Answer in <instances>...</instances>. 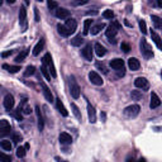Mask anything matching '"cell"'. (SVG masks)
Returning <instances> with one entry per match:
<instances>
[{"instance_id":"cell-4","label":"cell","mask_w":162,"mask_h":162,"mask_svg":"<svg viewBox=\"0 0 162 162\" xmlns=\"http://www.w3.org/2000/svg\"><path fill=\"white\" fill-rule=\"evenodd\" d=\"M139 112H141V108L137 104L129 105L124 109V114H125V117H128V118H136L139 114Z\"/></svg>"},{"instance_id":"cell-11","label":"cell","mask_w":162,"mask_h":162,"mask_svg":"<svg viewBox=\"0 0 162 162\" xmlns=\"http://www.w3.org/2000/svg\"><path fill=\"white\" fill-rule=\"evenodd\" d=\"M19 23L23 27V29L27 28V10L24 6L19 9Z\"/></svg>"},{"instance_id":"cell-44","label":"cell","mask_w":162,"mask_h":162,"mask_svg":"<svg viewBox=\"0 0 162 162\" xmlns=\"http://www.w3.org/2000/svg\"><path fill=\"white\" fill-rule=\"evenodd\" d=\"M22 112H23L26 115H29L30 113H32V109H30V106H29V105H26L24 108H22Z\"/></svg>"},{"instance_id":"cell-2","label":"cell","mask_w":162,"mask_h":162,"mask_svg":"<svg viewBox=\"0 0 162 162\" xmlns=\"http://www.w3.org/2000/svg\"><path fill=\"white\" fill-rule=\"evenodd\" d=\"M43 66H46L48 68V71H50L51 76L52 77H56L57 74H56V68H54V65H53V61H52V57H51L50 53H46L43 56Z\"/></svg>"},{"instance_id":"cell-28","label":"cell","mask_w":162,"mask_h":162,"mask_svg":"<svg viewBox=\"0 0 162 162\" xmlns=\"http://www.w3.org/2000/svg\"><path fill=\"white\" fill-rule=\"evenodd\" d=\"M151 20H152V23L154 24V27H156V28H162V19L160 18V17L151 15Z\"/></svg>"},{"instance_id":"cell-6","label":"cell","mask_w":162,"mask_h":162,"mask_svg":"<svg viewBox=\"0 0 162 162\" xmlns=\"http://www.w3.org/2000/svg\"><path fill=\"white\" fill-rule=\"evenodd\" d=\"M10 130H12V128H10V124L8 120H5V119L0 120V136L1 137L6 136V134L10 133Z\"/></svg>"},{"instance_id":"cell-40","label":"cell","mask_w":162,"mask_h":162,"mask_svg":"<svg viewBox=\"0 0 162 162\" xmlns=\"http://www.w3.org/2000/svg\"><path fill=\"white\" fill-rule=\"evenodd\" d=\"M20 112H22V106H19V108H18V109H17L15 112H14V117H15V118L19 120V122L23 119V117H22V113H20Z\"/></svg>"},{"instance_id":"cell-17","label":"cell","mask_w":162,"mask_h":162,"mask_svg":"<svg viewBox=\"0 0 162 162\" xmlns=\"http://www.w3.org/2000/svg\"><path fill=\"white\" fill-rule=\"evenodd\" d=\"M82 57L88 61H92V50H91V44H86L82 50Z\"/></svg>"},{"instance_id":"cell-12","label":"cell","mask_w":162,"mask_h":162,"mask_svg":"<svg viewBox=\"0 0 162 162\" xmlns=\"http://www.w3.org/2000/svg\"><path fill=\"white\" fill-rule=\"evenodd\" d=\"M65 27H66V28L68 29V32L72 34V33L76 32V29H77V23H76V20H75V19L68 18V19L66 20V23H65Z\"/></svg>"},{"instance_id":"cell-26","label":"cell","mask_w":162,"mask_h":162,"mask_svg":"<svg viewBox=\"0 0 162 162\" xmlns=\"http://www.w3.org/2000/svg\"><path fill=\"white\" fill-rule=\"evenodd\" d=\"M57 30H58V33H60L62 37H68L71 34L70 32H68V29L65 26H62V24H57Z\"/></svg>"},{"instance_id":"cell-42","label":"cell","mask_w":162,"mask_h":162,"mask_svg":"<svg viewBox=\"0 0 162 162\" xmlns=\"http://www.w3.org/2000/svg\"><path fill=\"white\" fill-rule=\"evenodd\" d=\"M120 48H122V51H123V52H125V53H128L130 51V47H129L128 43H122V44H120Z\"/></svg>"},{"instance_id":"cell-43","label":"cell","mask_w":162,"mask_h":162,"mask_svg":"<svg viewBox=\"0 0 162 162\" xmlns=\"http://www.w3.org/2000/svg\"><path fill=\"white\" fill-rule=\"evenodd\" d=\"M20 141H22V136H20V134H17V133L13 134V142H14L15 144L19 143Z\"/></svg>"},{"instance_id":"cell-29","label":"cell","mask_w":162,"mask_h":162,"mask_svg":"<svg viewBox=\"0 0 162 162\" xmlns=\"http://www.w3.org/2000/svg\"><path fill=\"white\" fill-rule=\"evenodd\" d=\"M91 23L92 20L91 19H86L84 22V36H86V34H89V32H90V28H91Z\"/></svg>"},{"instance_id":"cell-30","label":"cell","mask_w":162,"mask_h":162,"mask_svg":"<svg viewBox=\"0 0 162 162\" xmlns=\"http://www.w3.org/2000/svg\"><path fill=\"white\" fill-rule=\"evenodd\" d=\"M28 52H29V48H28V50H26V51H23L22 53H19L18 56L15 57V62H18V63H19V62H23L24 60H26V57L28 56Z\"/></svg>"},{"instance_id":"cell-10","label":"cell","mask_w":162,"mask_h":162,"mask_svg":"<svg viewBox=\"0 0 162 162\" xmlns=\"http://www.w3.org/2000/svg\"><path fill=\"white\" fill-rule=\"evenodd\" d=\"M41 88H42V90H43V95H44V98H46V100L52 103L53 101V95H52V92H51L50 89H48V86L44 84L43 81H41Z\"/></svg>"},{"instance_id":"cell-25","label":"cell","mask_w":162,"mask_h":162,"mask_svg":"<svg viewBox=\"0 0 162 162\" xmlns=\"http://www.w3.org/2000/svg\"><path fill=\"white\" fill-rule=\"evenodd\" d=\"M105 28V24L104 23H99V24H95V26H92L91 27V34L92 36H96V34H99L100 33V30H103Z\"/></svg>"},{"instance_id":"cell-39","label":"cell","mask_w":162,"mask_h":162,"mask_svg":"<svg viewBox=\"0 0 162 162\" xmlns=\"http://www.w3.org/2000/svg\"><path fill=\"white\" fill-rule=\"evenodd\" d=\"M132 99L133 100H139V99H142V92L141 91H132Z\"/></svg>"},{"instance_id":"cell-5","label":"cell","mask_w":162,"mask_h":162,"mask_svg":"<svg viewBox=\"0 0 162 162\" xmlns=\"http://www.w3.org/2000/svg\"><path fill=\"white\" fill-rule=\"evenodd\" d=\"M89 80H90L91 84H94L96 86H101L103 85V79L101 76L98 74V72H95V71H90L89 72Z\"/></svg>"},{"instance_id":"cell-50","label":"cell","mask_w":162,"mask_h":162,"mask_svg":"<svg viewBox=\"0 0 162 162\" xmlns=\"http://www.w3.org/2000/svg\"><path fill=\"white\" fill-rule=\"evenodd\" d=\"M127 162H133V158H128V160H127Z\"/></svg>"},{"instance_id":"cell-27","label":"cell","mask_w":162,"mask_h":162,"mask_svg":"<svg viewBox=\"0 0 162 162\" xmlns=\"http://www.w3.org/2000/svg\"><path fill=\"white\" fill-rule=\"evenodd\" d=\"M84 42V38L81 37V34H79V36L76 37H74V38L71 39V44L74 47H79V46H81V43Z\"/></svg>"},{"instance_id":"cell-1","label":"cell","mask_w":162,"mask_h":162,"mask_svg":"<svg viewBox=\"0 0 162 162\" xmlns=\"http://www.w3.org/2000/svg\"><path fill=\"white\" fill-rule=\"evenodd\" d=\"M68 85H70V94L72 98L74 99L80 98V86H79L75 76H72V75L68 77Z\"/></svg>"},{"instance_id":"cell-32","label":"cell","mask_w":162,"mask_h":162,"mask_svg":"<svg viewBox=\"0 0 162 162\" xmlns=\"http://www.w3.org/2000/svg\"><path fill=\"white\" fill-rule=\"evenodd\" d=\"M71 109H72V113H74V115L76 117V119H77V120H81V119H82V117H81L80 109H79L75 104H71Z\"/></svg>"},{"instance_id":"cell-9","label":"cell","mask_w":162,"mask_h":162,"mask_svg":"<svg viewBox=\"0 0 162 162\" xmlns=\"http://www.w3.org/2000/svg\"><path fill=\"white\" fill-rule=\"evenodd\" d=\"M161 105V99L158 98V95L154 91L151 92V103H150V108L151 109H156Z\"/></svg>"},{"instance_id":"cell-15","label":"cell","mask_w":162,"mask_h":162,"mask_svg":"<svg viewBox=\"0 0 162 162\" xmlns=\"http://www.w3.org/2000/svg\"><path fill=\"white\" fill-rule=\"evenodd\" d=\"M4 108L6 110H12L14 108V98H13V95L10 94H6L5 98H4Z\"/></svg>"},{"instance_id":"cell-48","label":"cell","mask_w":162,"mask_h":162,"mask_svg":"<svg viewBox=\"0 0 162 162\" xmlns=\"http://www.w3.org/2000/svg\"><path fill=\"white\" fill-rule=\"evenodd\" d=\"M112 26L114 27V28H117V29H120V27H122V26H120V24H119V22H118V20H114V22L112 23Z\"/></svg>"},{"instance_id":"cell-16","label":"cell","mask_w":162,"mask_h":162,"mask_svg":"<svg viewBox=\"0 0 162 162\" xmlns=\"http://www.w3.org/2000/svg\"><path fill=\"white\" fill-rule=\"evenodd\" d=\"M128 67H129L132 71L139 70V67H141V62L138 61V58H136V57H130L129 60H128Z\"/></svg>"},{"instance_id":"cell-41","label":"cell","mask_w":162,"mask_h":162,"mask_svg":"<svg viewBox=\"0 0 162 162\" xmlns=\"http://www.w3.org/2000/svg\"><path fill=\"white\" fill-rule=\"evenodd\" d=\"M0 158H1V162H12V157L8 156V154H5V153L0 154Z\"/></svg>"},{"instance_id":"cell-22","label":"cell","mask_w":162,"mask_h":162,"mask_svg":"<svg viewBox=\"0 0 162 162\" xmlns=\"http://www.w3.org/2000/svg\"><path fill=\"white\" fill-rule=\"evenodd\" d=\"M56 106H57L58 112H60L63 117H67V115H68V112L66 110V108H65V105H63V103L61 101V99H60V98H57V99H56Z\"/></svg>"},{"instance_id":"cell-52","label":"cell","mask_w":162,"mask_h":162,"mask_svg":"<svg viewBox=\"0 0 162 162\" xmlns=\"http://www.w3.org/2000/svg\"><path fill=\"white\" fill-rule=\"evenodd\" d=\"M62 162H68V161H62Z\"/></svg>"},{"instance_id":"cell-38","label":"cell","mask_w":162,"mask_h":162,"mask_svg":"<svg viewBox=\"0 0 162 162\" xmlns=\"http://www.w3.org/2000/svg\"><path fill=\"white\" fill-rule=\"evenodd\" d=\"M139 29H141V32H142L143 34H146L147 33V26H146V22L144 20H139Z\"/></svg>"},{"instance_id":"cell-49","label":"cell","mask_w":162,"mask_h":162,"mask_svg":"<svg viewBox=\"0 0 162 162\" xmlns=\"http://www.w3.org/2000/svg\"><path fill=\"white\" fill-rule=\"evenodd\" d=\"M12 52H13V51H8V52H4V53H3L1 56H3V57H8V56H9V54L12 53Z\"/></svg>"},{"instance_id":"cell-14","label":"cell","mask_w":162,"mask_h":162,"mask_svg":"<svg viewBox=\"0 0 162 162\" xmlns=\"http://www.w3.org/2000/svg\"><path fill=\"white\" fill-rule=\"evenodd\" d=\"M88 117H89V122H90L91 124L96 123V113H95V108L90 104V103H88Z\"/></svg>"},{"instance_id":"cell-7","label":"cell","mask_w":162,"mask_h":162,"mask_svg":"<svg viewBox=\"0 0 162 162\" xmlns=\"http://www.w3.org/2000/svg\"><path fill=\"white\" fill-rule=\"evenodd\" d=\"M134 86L138 89H142V90H147V89L150 88V84H148L146 77H137L136 80H134Z\"/></svg>"},{"instance_id":"cell-45","label":"cell","mask_w":162,"mask_h":162,"mask_svg":"<svg viewBox=\"0 0 162 162\" xmlns=\"http://www.w3.org/2000/svg\"><path fill=\"white\" fill-rule=\"evenodd\" d=\"M47 5H48V8H50V9H57V8H58V4H57V3H56V1H51V0L47 3Z\"/></svg>"},{"instance_id":"cell-46","label":"cell","mask_w":162,"mask_h":162,"mask_svg":"<svg viewBox=\"0 0 162 162\" xmlns=\"http://www.w3.org/2000/svg\"><path fill=\"white\" fill-rule=\"evenodd\" d=\"M96 67L100 68V70H103V72H104V74H106V68L104 67V65H103V63H100V62H96Z\"/></svg>"},{"instance_id":"cell-33","label":"cell","mask_w":162,"mask_h":162,"mask_svg":"<svg viewBox=\"0 0 162 162\" xmlns=\"http://www.w3.org/2000/svg\"><path fill=\"white\" fill-rule=\"evenodd\" d=\"M34 71H36V68H34V66H28L26 68V71H24V76L26 77H29V76H32V75L34 74Z\"/></svg>"},{"instance_id":"cell-21","label":"cell","mask_w":162,"mask_h":162,"mask_svg":"<svg viewBox=\"0 0 162 162\" xmlns=\"http://www.w3.org/2000/svg\"><path fill=\"white\" fill-rule=\"evenodd\" d=\"M58 139H60V142L62 144H71V142H72L71 136L68 133H66V132H62L60 134V137H58Z\"/></svg>"},{"instance_id":"cell-3","label":"cell","mask_w":162,"mask_h":162,"mask_svg":"<svg viewBox=\"0 0 162 162\" xmlns=\"http://www.w3.org/2000/svg\"><path fill=\"white\" fill-rule=\"evenodd\" d=\"M139 48H141V52L146 58H152L153 57V51H152V47L151 44L147 42L146 39H142L139 43Z\"/></svg>"},{"instance_id":"cell-18","label":"cell","mask_w":162,"mask_h":162,"mask_svg":"<svg viewBox=\"0 0 162 162\" xmlns=\"http://www.w3.org/2000/svg\"><path fill=\"white\" fill-rule=\"evenodd\" d=\"M36 114H37V119H38V129H39V132H42L43 128H44V120H43V117H42V113H41L39 106H36Z\"/></svg>"},{"instance_id":"cell-35","label":"cell","mask_w":162,"mask_h":162,"mask_svg":"<svg viewBox=\"0 0 162 162\" xmlns=\"http://www.w3.org/2000/svg\"><path fill=\"white\" fill-rule=\"evenodd\" d=\"M26 147H18L17 148V157H19V158H23L24 156H26Z\"/></svg>"},{"instance_id":"cell-47","label":"cell","mask_w":162,"mask_h":162,"mask_svg":"<svg viewBox=\"0 0 162 162\" xmlns=\"http://www.w3.org/2000/svg\"><path fill=\"white\" fill-rule=\"evenodd\" d=\"M34 20L36 22H39V15H38V9H34Z\"/></svg>"},{"instance_id":"cell-23","label":"cell","mask_w":162,"mask_h":162,"mask_svg":"<svg viewBox=\"0 0 162 162\" xmlns=\"http://www.w3.org/2000/svg\"><path fill=\"white\" fill-rule=\"evenodd\" d=\"M94 50H95V53H96V56H98V57H103V56H105V53H106L105 47L101 46L100 43H95Z\"/></svg>"},{"instance_id":"cell-8","label":"cell","mask_w":162,"mask_h":162,"mask_svg":"<svg viewBox=\"0 0 162 162\" xmlns=\"http://www.w3.org/2000/svg\"><path fill=\"white\" fill-rule=\"evenodd\" d=\"M117 33H118V29L114 28L112 24H110L108 28H106V30H105V36L110 39V43H115V39H114V38H115Z\"/></svg>"},{"instance_id":"cell-31","label":"cell","mask_w":162,"mask_h":162,"mask_svg":"<svg viewBox=\"0 0 162 162\" xmlns=\"http://www.w3.org/2000/svg\"><path fill=\"white\" fill-rule=\"evenodd\" d=\"M0 146H1V148L4 151H10L12 150V143H10V141H8V139H3L1 142H0Z\"/></svg>"},{"instance_id":"cell-37","label":"cell","mask_w":162,"mask_h":162,"mask_svg":"<svg viewBox=\"0 0 162 162\" xmlns=\"http://www.w3.org/2000/svg\"><path fill=\"white\" fill-rule=\"evenodd\" d=\"M103 17H104L105 19H112V18H114V13H113V10H105L104 13H103Z\"/></svg>"},{"instance_id":"cell-20","label":"cell","mask_w":162,"mask_h":162,"mask_svg":"<svg viewBox=\"0 0 162 162\" xmlns=\"http://www.w3.org/2000/svg\"><path fill=\"white\" fill-rule=\"evenodd\" d=\"M68 15H70V10L65 9V8H57L56 9V17L60 19H66L68 18Z\"/></svg>"},{"instance_id":"cell-36","label":"cell","mask_w":162,"mask_h":162,"mask_svg":"<svg viewBox=\"0 0 162 162\" xmlns=\"http://www.w3.org/2000/svg\"><path fill=\"white\" fill-rule=\"evenodd\" d=\"M41 71H42V74H43V76L47 79V80H51V74H50V71H48V68L46 66H42L41 67Z\"/></svg>"},{"instance_id":"cell-13","label":"cell","mask_w":162,"mask_h":162,"mask_svg":"<svg viewBox=\"0 0 162 162\" xmlns=\"http://www.w3.org/2000/svg\"><path fill=\"white\" fill-rule=\"evenodd\" d=\"M110 67L114 68V70H124V61L122 58H114V60L110 61Z\"/></svg>"},{"instance_id":"cell-34","label":"cell","mask_w":162,"mask_h":162,"mask_svg":"<svg viewBox=\"0 0 162 162\" xmlns=\"http://www.w3.org/2000/svg\"><path fill=\"white\" fill-rule=\"evenodd\" d=\"M3 67L9 70V72H12V74H15V72L20 71V66H18V65H17V66H8V65H4Z\"/></svg>"},{"instance_id":"cell-53","label":"cell","mask_w":162,"mask_h":162,"mask_svg":"<svg viewBox=\"0 0 162 162\" xmlns=\"http://www.w3.org/2000/svg\"><path fill=\"white\" fill-rule=\"evenodd\" d=\"M161 77H162V71H161Z\"/></svg>"},{"instance_id":"cell-51","label":"cell","mask_w":162,"mask_h":162,"mask_svg":"<svg viewBox=\"0 0 162 162\" xmlns=\"http://www.w3.org/2000/svg\"><path fill=\"white\" fill-rule=\"evenodd\" d=\"M138 162H146V161H144V160H143V158H141V160H139Z\"/></svg>"},{"instance_id":"cell-24","label":"cell","mask_w":162,"mask_h":162,"mask_svg":"<svg viewBox=\"0 0 162 162\" xmlns=\"http://www.w3.org/2000/svg\"><path fill=\"white\" fill-rule=\"evenodd\" d=\"M43 47H44V39H39L38 43H37L33 48V56H38L41 53V51L43 50Z\"/></svg>"},{"instance_id":"cell-19","label":"cell","mask_w":162,"mask_h":162,"mask_svg":"<svg viewBox=\"0 0 162 162\" xmlns=\"http://www.w3.org/2000/svg\"><path fill=\"white\" fill-rule=\"evenodd\" d=\"M151 38H152V41L154 42V44L157 46L158 50L162 51V39H161V37L158 36L156 32H154V30H151Z\"/></svg>"}]
</instances>
